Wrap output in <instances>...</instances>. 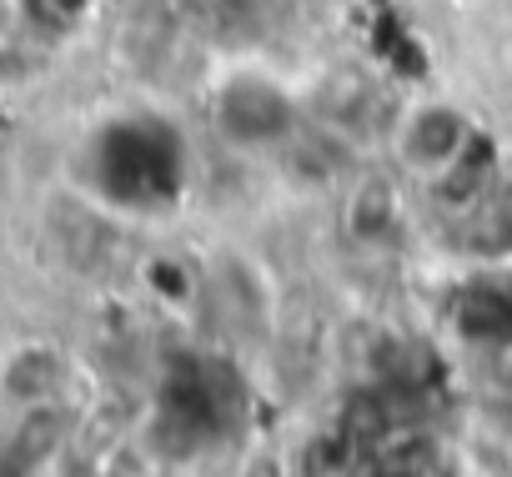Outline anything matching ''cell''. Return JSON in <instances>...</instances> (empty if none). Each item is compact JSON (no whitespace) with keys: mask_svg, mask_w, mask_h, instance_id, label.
Returning a JSON list of instances; mask_svg holds the SVG:
<instances>
[{"mask_svg":"<svg viewBox=\"0 0 512 477\" xmlns=\"http://www.w3.org/2000/svg\"><path fill=\"white\" fill-rule=\"evenodd\" d=\"M472 141H477L472 121L447 101H427V106L407 111L397 126V156L407 161L412 176H442Z\"/></svg>","mask_w":512,"mask_h":477,"instance_id":"obj_1","label":"cell"},{"mask_svg":"<svg viewBox=\"0 0 512 477\" xmlns=\"http://www.w3.org/2000/svg\"><path fill=\"white\" fill-rule=\"evenodd\" d=\"M221 131L241 146H267V141H282L292 131V101L282 96V86L272 81H256V76H241L221 91Z\"/></svg>","mask_w":512,"mask_h":477,"instance_id":"obj_2","label":"cell"}]
</instances>
